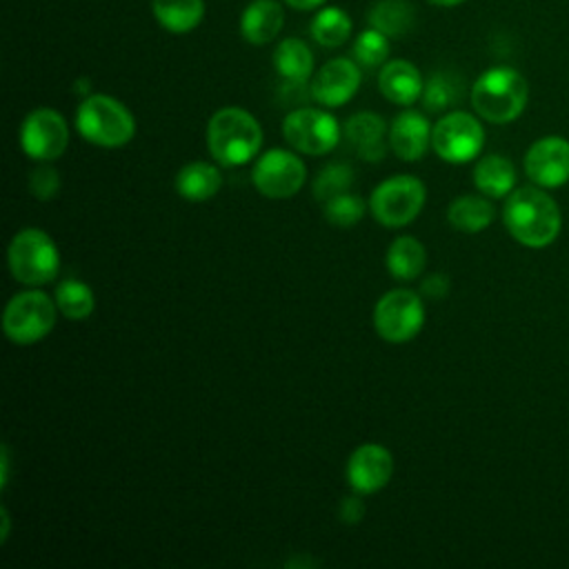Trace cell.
I'll return each instance as SVG.
<instances>
[{
	"mask_svg": "<svg viewBox=\"0 0 569 569\" xmlns=\"http://www.w3.org/2000/svg\"><path fill=\"white\" fill-rule=\"evenodd\" d=\"M284 22V9L278 0H251L240 13V36L253 47L271 42Z\"/></svg>",
	"mask_w": 569,
	"mask_h": 569,
	"instance_id": "d6986e66",
	"label": "cell"
},
{
	"mask_svg": "<svg viewBox=\"0 0 569 569\" xmlns=\"http://www.w3.org/2000/svg\"><path fill=\"white\" fill-rule=\"evenodd\" d=\"M365 216V202L360 196L340 193L325 202V218L336 227H351Z\"/></svg>",
	"mask_w": 569,
	"mask_h": 569,
	"instance_id": "1f68e13d",
	"label": "cell"
},
{
	"mask_svg": "<svg viewBox=\"0 0 569 569\" xmlns=\"http://www.w3.org/2000/svg\"><path fill=\"white\" fill-rule=\"evenodd\" d=\"M431 4H438V7H456V4H462L465 0H429Z\"/></svg>",
	"mask_w": 569,
	"mask_h": 569,
	"instance_id": "8d00e7d4",
	"label": "cell"
},
{
	"mask_svg": "<svg viewBox=\"0 0 569 569\" xmlns=\"http://www.w3.org/2000/svg\"><path fill=\"white\" fill-rule=\"evenodd\" d=\"M351 56L365 69L382 67L389 58V38L385 33H380L378 29L367 27L365 31H360L356 36L353 47H351Z\"/></svg>",
	"mask_w": 569,
	"mask_h": 569,
	"instance_id": "f546056e",
	"label": "cell"
},
{
	"mask_svg": "<svg viewBox=\"0 0 569 569\" xmlns=\"http://www.w3.org/2000/svg\"><path fill=\"white\" fill-rule=\"evenodd\" d=\"M282 136L296 151L307 156H322L336 149L340 140V124L329 111L298 107L284 116Z\"/></svg>",
	"mask_w": 569,
	"mask_h": 569,
	"instance_id": "30bf717a",
	"label": "cell"
},
{
	"mask_svg": "<svg viewBox=\"0 0 569 569\" xmlns=\"http://www.w3.org/2000/svg\"><path fill=\"white\" fill-rule=\"evenodd\" d=\"M473 184L487 198H505L513 191L516 169L511 160L505 156H485L473 167Z\"/></svg>",
	"mask_w": 569,
	"mask_h": 569,
	"instance_id": "603a6c76",
	"label": "cell"
},
{
	"mask_svg": "<svg viewBox=\"0 0 569 569\" xmlns=\"http://www.w3.org/2000/svg\"><path fill=\"white\" fill-rule=\"evenodd\" d=\"M156 22L176 36L193 31L204 18V0H151Z\"/></svg>",
	"mask_w": 569,
	"mask_h": 569,
	"instance_id": "7402d4cb",
	"label": "cell"
},
{
	"mask_svg": "<svg viewBox=\"0 0 569 569\" xmlns=\"http://www.w3.org/2000/svg\"><path fill=\"white\" fill-rule=\"evenodd\" d=\"M502 222L513 240L529 249L551 244L562 227L556 200L538 184L518 187L507 196L502 207Z\"/></svg>",
	"mask_w": 569,
	"mask_h": 569,
	"instance_id": "6da1fadb",
	"label": "cell"
},
{
	"mask_svg": "<svg viewBox=\"0 0 569 569\" xmlns=\"http://www.w3.org/2000/svg\"><path fill=\"white\" fill-rule=\"evenodd\" d=\"M462 84L460 78L449 73V71H436L431 78L425 82L422 89V104L427 111H442L460 100Z\"/></svg>",
	"mask_w": 569,
	"mask_h": 569,
	"instance_id": "f1b7e54d",
	"label": "cell"
},
{
	"mask_svg": "<svg viewBox=\"0 0 569 569\" xmlns=\"http://www.w3.org/2000/svg\"><path fill=\"white\" fill-rule=\"evenodd\" d=\"M69 144V124L56 109L38 107L29 111L20 124L22 151L38 160L49 162L64 153Z\"/></svg>",
	"mask_w": 569,
	"mask_h": 569,
	"instance_id": "7c38bea8",
	"label": "cell"
},
{
	"mask_svg": "<svg viewBox=\"0 0 569 569\" xmlns=\"http://www.w3.org/2000/svg\"><path fill=\"white\" fill-rule=\"evenodd\" d=\"M7 262L11 276L27 287H40L51 282L60 269V253L53 238L38 229H20L7 249Z\"/></svg>",
	"mask_w": 569,
	"mask_h": 569,
	"instance_id": "5b68a950",
	"label": "cell"
},
{
	"mask_svg": "<svg viewBox=\"0 0 569 569\" xmlns=\"http://www.w3.org/2000/svg\"><path fill=\"white\" fill-rule=\"evenodd\" d=\"M262 147L260 122L240 107L218 109L207 124V149L222 167H242Z\"/></svg>",
	"mask_w": 569,
	"mask_h": 569,
	"instance_id": "7a4b0ae2",
	"label": "cell"
},
{
	"mask_svg": "<svg viewBox=\"0 0 569 569\" xmlns=\"http://www.w3.org/2000/svg\"><path fill=\"white\" fill-rule=\"evenodd\" d=\"M431 129L433 127L420 111L405 109L389 127V147L400 160L418 162L431 144Z\"/></svg>",
	"mask_w": 569,
	"mask_h": 569,
	"instance_id": "2e32d148",
	"label": "cell"
},
{
	"mask_svg": "<svg viewBox=\"0 0 569 569\" xmlns=\"http://www.w3.org/2000/svg\"><path fill=\"white\" fill-rule=\"evenodd\" d=\"M353 182V169L345 162H331L322 167L313 180V196L316 200H331L340 193H347Z\"/></svg>",
	"mask_w": 569,
	"mask_h": 569,
	"instance_id": "4dcf8cb0",
	"label": "cell"
},
{
	"mask_svg": "<svg viewBox=\"0 0 569 569\" xmlns=\"http://www.w3.org/2000/svg\"><path fill=\"white\" fill-rule=\"evenodd\" d=\"M251 180L262 196L271 200H282L296 196L302 189L307 180V167L291 151L269 149L256 160L251 169Z\"/></svg>",
	"mask_w": 569,
	"mask_h": 569,
	"instance_id": "8fae6325",
	"label": "cell"
},
{
	"mask_svg": "<svg viewBox=\"0 0 569 569\" xmlns=\"http://www.w3.org/2000/svg\"><path fill=\"white\" fill-rule=\"evenodd\" d=\"M496 218V209L489 202V198L476 196V193H465L458 196L449 209H447V220L453 229L465 231V233H478L487 229Z\"/></svg>",
	"mask_w": 569,
	"mask_h": 569,
	"instance_id": "cb8c5ba5",
	"label": "cell"
},
{
	"mask_svg": "<svg viewBox=\"0 0 569 569\" xmlns=\"http://www.w3.org/2000/svg\"><path fill=\"white\" fill-rule=\"evenodd\" d=\"M342 131L362 160L378 162L385 158V136H389V131L382 116L373 111H358L345 122Z\"/></svg>",
	"mask_w": 569,
	"mask_h": 569,
	"instance_id": "ac0fdd59",
	"label": "cell"
},
{
	"mask_svg": "<svg viewBox=\"0 0 569 569\" xmlns=\"http://www.w3.org/2000/svg\"><path fill=\"white\" fill-rule=\"evenodd\" d=\"M29 191L38 200H51L60 191V173L56 167L42 162L29 173Z\"/></svg>",
	"mask_w": 569,
	"mask_h": 569,
	"instance_id": "d6a6232c",
	"label": "cell"
},
{
	"mask_svg": "<svg viewBox=\"0 0 569 569\" xmlns=\"http://www.w3.org/2000/svg\"><path fill=\"white\" fill-rule=\"evenodd\" d=\"M78 133L102 149L124 147L136 133L133 113L113 96L89 93L76 111Z\"/></svg>",
	"mask_w": 569,
	"mask_h": 569,
	"instance_id": "277c9868",
	"label": "cell"
},
{
	"mask_svg": "<svg viewBox=\"0 0 569 569\" xmlns=\"http://www.w3.org/2000/svg\"><path fill=\"white\" fill-rule=\"evenodd\" d=\"M482 144L485 129L480 120L467 111H449L431 129L433 151L451 164H465L478 158Z\"/></svg>",
	"mask_w": 569,
	"mask_h": 569,
	"instance_id": "9c48e42d",
	"label": "cell"
},
{
	"mask_svg": "<svg viewBox=\"0 0 569 569\" xmlns=\"http://www.w3.org/2000/svg\"><path fill=\"white\" fill-rule=\"evenodd\" d=\"M338 513H340V520H342V522H347V525H356V522H360V520H362V516H365V505H362V500H360V498H356V496H347V498L340 502Z\"/></svg>",
	"mask_w": 569,
	"mask_h": 569,
	"instance_id": "836d02e7",
	"label": "cell"
},
{
	"mask_svg": "<svg viewBox=\"0 0 569 569\" xmlns=\"http://www.w3.org/2000/svg\"><path fill=\"white\" fill-rule=\"evenodd\" d=\"M393 473V456L387 447L365 442L351 451L347 462V480L358 493H373L382 489Z\"/></svg>",
	"mask_w": 569,
	"mask_h": 569,
	"instance_id": "9a60e30c",
	"label": "cell"
},
{
	"mask_svg": "<svg viewBox=\"0 0 569 569\" xmlns=\"http://www.w3.org/2000/svg\"><path fill=\"white\" fill-rule=\"evenodd\" d=\"M282 2L296 11H311V9H320L327 0H282Z\"/></svg>",
	"mask_w": 569,
	"mask_h": 569,
	"instance_id": "d590c367",
	"label": "cell"
},
{
	"mask_svg": "<svg viewBox=\"0 0 569 569\" xmlns=\"http://www.w3.org/2000/svg\"><path fill=\"white\" fill-rule=\"evenodd\" d=\"M367 22L387 38H402L416 27V7L409 0H376L367 11Z\"/></svg>",
	"mask_w": 569,
	"mask_h": 569,
	"instance_id": "44dd1931",
	"label": "cell"
},
{
	"mask_svg": "<svg viewBox=\"0 0 569 569\" xmlns=\"http://www.w3.org/2000/svg\"><path fill=\"white\" fill-rule=\"evenodd\" d=\"M53 298H56L58 311L69 320H84L93 313V307H96L91 287L76 278H67L60 284H56Z\"/></svg>",
	"mask_w": 569,
	"mask_h": 569,
	"instance_id": "83f0119b",
	"label": "cell"
},
{
	"mask_svg": "<svg viewBox=\"0 0 569 569\" xmlns=\"http://www.w3.org/2000/svg\"><path fill=\"white\" fill-rule=\"evenodd\" d=\"M427 200V189L416 176H393L382 180L369 198L373 218L385 227H405L418 218Z\"/></svg>",
	"mask_w": 569,
	"mask_h": 569,
	"instance_id": "52a82bcc",
	"label": "cell"
},
{
	"mask_svg": "<svg viewBox=\"0 0 569 569\" xmlns=\"http://www.w3.org/2000/svg\"><path fill=\"white\" fill-rule=\"evenodd\" d=\"M58 305L56 298L40 289H27L16 296L4 307L2 329L13 345H36L56 327Z\"/></svg>",
	"mask_w": 569,
	"mask_h": 569,
	"instance_id": "8992f818",
	"label": "cell"
},
{
	"mask_svg": "<svg viewBox=\"0 0 569 569\" xmlns=\"http://www.w3.org/2000/svg\"><path fill=\"white\" fill-rule=\"evenodd\" d=\"M222 187V173L211 162H189L176 176V191L189 202H204Z\"/></svg>",
	"mask_w": 569,
	"mask_h": 569,
	"instance_id": "ffe728a7",
	"label": "cell"
},
{
	"mask_svg": "<svg viewBox=\"0 0 569 569\" xmlns=\"http://www.w3.org/2000/svg\"><path fill=\"white\" fill-rule=\"evenodd\" d=\"M387 271L398 280H413L422 273L427 264V251L413 236L396 238L387 249Z\"/></svg>",
	"mask_w": 569,
	"mask_h": 569,
	"instance_id": "484cf974",
	"label": "cell"
},
{
	"mask_svg": "<svg viewBox=\"0 0 569 569\" xmlns=\"http://www.w3.org/2000/svg\"><path fill=\"white\" fill-rule=\"evenodd\" d=\"M422 291H425L427 296L440 298L442 293H447V278H442V276H431V278H427V282L422 284Z\"/></svg>",
	"mask_w": 569,
	"mask_h": 569,
	"instance_id": "e575fe53",
	"label": "cell"
},
{
	"mask_svg": "<svg viewBox=\"0 0 569 569\" xmlns=\"http://www.w3.org/2000/svg\"><path fill=\"white\" fill-rule=\"evenodd\" d=\"M529 98V84L525 76L511 67H491L478 76L471 87L473 111L493 124H507L516 120Z\"/></svg>",
	"mask_w": 569,
	"mask_h": 569,
	"instance_id": "3957f363",
	"label": "cell"
},
{
	"mask_svg": "<svg viewBox=\"0 0 569 569\" xmlns=\"http://www.w3.org/2000/svg\"><path fill=\"white\" fill-rule=\"evenodd\" d=\"M525 173L542 189H556L569 182V140L560 136L536 140L525 153Z\"/></svg>",
	"mask_w": 569,
	"mask_h": 569,
	"instance_id": "4fadbf2b",
	"label": "cell"
},
{
	"mask_svg": "<svg viewBox=\"0 0 569 569\" xmlns=\"http://www.w3.org/2000/svg\"><path fill=\"white\" fill-rule=\"evenodd\" d=\"M2 518H4V527H2V540H7V536H9V513H7V509H2Z\"/></svg>",
	"mask_w": 569,
	"mask_h": 569,
	"instance_id": "74e56055",
	"label": "cell"
},
{
	"mask_svg": "<svg viewBox=\"0 0 569 569\" xmlns=\"http://www.w3.org/2000/svg\"><path fill=\"white\" fill-rule=\"evenodd\" d=\"M273 67L282 80L309 82L313 76V53L300 38H284L273 49Z\"/></svg>",
	"mask_w": 569,
	"mask_h": 569,
	"instance_id": "d4e9b609",
	"label": "cell"
},
{
	"mask_svg": "<svg viewBox=\"0 0 569 569\" xmlns=\"http://www.w3.org/2000/svg\"><path fill=\"white\" fill-rule=\"evenodd\" d=\"M360 80L362 73L356 60L333 58L311 76V98L322 107H342L356 96Z\"/></svg>",
	"mask_w": 569,
	"mask_h": 569,
	"instance_id": "5bb4252c",
	"label": "cell"
},
{
	"mask_svg": "<svg viewBox=\"0 0 569 569\" xmlns=\"http://www.w3.org/2000/svg\"><path fill=\"white\" fill-rule=\"evenodd\" d=\"M425 325V305L411 289H391L373 307V327L385 342H409Z\"/></svg>",
	"mask_w": 569,
	"mask_h": 569,
	"instance_id": "ba28073f",
	"label": "cell"
},
{
	"mask_svg": "<svg viewBox=\"0 0 569 569\" xmlns=\"http://www.w3.org/2000/svg\"><path fill=\"white\" fill-rule=\"evenodd\" d=\"M378 89L380 93L400 107L413 104L418 98H422L425 80L418 67L409 60L396 58L387 60L378 71Z\"/></svg>",
	"mask_w": 569,
	"mask_h": 569,
	"instance_id": "e0dca14e",
	"label": "cell"
},
{
	"mask_svg": "<svg viewBox=\"0 0 569 569\" xmlns=\"http://www.w3.org/2000/svg\"><path fill=\"white\" fill-rule=\"evenodd\" d=\"M309 33L327 49L340 47L351 36V18L342 7H320L309 24Z\"/></svg>",
	"mask_w": 569,
	"mask_h": 569,
	"instance_id": "4316f807",
	"label": "cell"
}]
</instances>
